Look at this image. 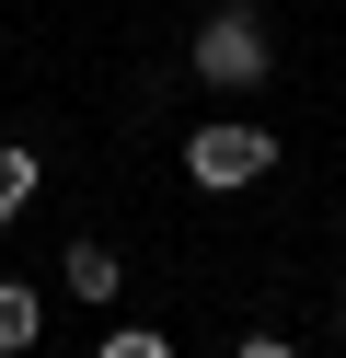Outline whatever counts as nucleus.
I'll list each match as a JSON object with an SVG mask.
<instances>
[{"label": "nucleus", "instance_id": "nucleus-1", "mask_svg": "<svg viewBox=\"0 0 346 358\" xmlns=\"http://www.w3.org/2000/svg\"><path fill=\"white\" fill-rule=\"evenodd\" d=\"M266 58H277V35H266V12H254V0H219V12L196 24V81H208V93H254V81H266Z\"/></svg>", "mask_w": 346, "mask_h": 358}, {"label": "nucleus", "instance_id": "nucleus-2", "mask_svg": "<svg viewBox=\"0 0 346 358\" xmlns=\"http://www.w3.org/2000/svg\"><path fill=\"white\" fill-rule=\"evenodd\" d=\"M185 173H196L208 196H231V185H254V173H277V139L219 116V127H196V139H185Z\"/></svg>", "mask_w": 346, "mask_h": 358}, {"label": "nucleus", "instance_id": "nucleus-3", "mask_svg": "<svg viewBox=\"0 0 346 358\" xmlns=\"http://www.w3.org/2000/svg\"><path fill=\"white\" fill-rule=\"evenodd\" d=\"M58 289H69V301H115V289H127V266H115L104 243H69V255H58Z\"/></svg>", "mask_w": 346, "mask_h": 358}, {"label": "nucleus", "instance_id": "nucleus-4", "mask_svg": "<svg viewBox=\"0 0 346 358\" xmlns=\"http://www.w3.org/2000/svg\"><path fill=\"white\" fill-rule=\"evenodd\" d=\"M35 335H46V301H35L23 278H0V358H12V347H35Z\"/></svg>", "mask_w": 346, "mask_h": 358}, {"label": "nucleus", "instance_id": "nucleus-5", "mask_svg": "<svg viewBox=\"0 0 346 358\" xmlns=\"http://www.w3.org/2000/svg\"><path fill=\"white\" fill-rule=\"evenodd\" d=\"M35 185H46L35 150H0V220H23V196H35Z\"/></svg>", "mask_w": 346, "mask_h": 358}, {"label": "nucleus", "instance_id": "nucleus-6", "mask_svg": "<svg viewBox=\"0 0 346 358\" xmlns=\"http://www.w3.org/2000/svg\"><path fill=\"white\" fill-rule=\"evenodd\" d=\"M104 358H173V347H161L150 324H115V335H104Z\"/></svg>", "mask_w": 346, "mask_h": 358}, {"label": "nucleus", "instance_id": "nucleus-7", "mask_svg": "<svg viewBox=\"0 0 346 358\" xmlns=\"http://www.w3.org/2000/svg\"><path fill=\"white\" fill-rule=\"evenodd\" d=\"M231 358H300V347H289V335H243Z\"/></svg>", "mask_w": 346, "mask_h": 358}, {"label": "nucleus", "instance_id": "nucleus-8", "mask_svg": "<svg viewBox=\"0 0 346 358\" xmlns=\"http://www.w3.org/2000/svg\"><path fill=\"white\" fill-rule=\"evenodd\" d=\"M335 335H346V312H335Z\"/></svg>", "mask_w": 346, "mask_h": 358}]
</instances>
